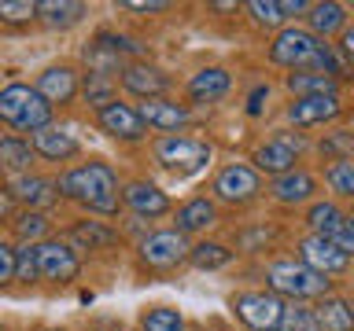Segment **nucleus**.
<instances>
[{
  "label": "nucleus",
  "mask_w": 354,
  "mask_h": 331,
  "mask_svg": "<svg viewBox=\"0 0 354 331\" xmlns=\"http://www.w3.org/2000/svg\"><path fill=\"white\" fill-rule=\"evenodd\" d=\"M55 188H59V195L77 199V203H85L88 210H96V214H115L118 210V177L104 162L77 166V170H71Z\"/></svg>",
  "instance_id": "f03ea898"
},
{
  "label": "nucleus",
  "mask_w": 354,
  "mask_h": 331,
  "mask_svg": "<svg viewBox=\"0 0 354 331\" xmlns=\"http://www.w3.org/2000/svg\"><path fill=\"white\" fill-rule=\"evenodd\" d=\"M299 261L306 265V269H314L321 276H332V272H343L347 269V254L336 250L325 236H306L303 243H299Z\"/></svg>",
  "instance_id": "6e6552de"
},
{
  "label": "nucleus",
  "mask_w": 354,
  "mask_h": 331,
  "mask_svg": "<svg viewBox=\"0 0 354 331\" xmlns=\"http://www.w3.org/2000/svg\"><path fill=\"white\" fill-rule=\"evenodd\" d=\"M325 239H328L336 250H343V254L351 258V250H354V228H351V217H347V214H339V221L325 232Z\"/></svg>",
  "instance_id": "c9c22d12"
},
{
  "label": "nucleus",
  "mask_w": 354,
  "mask_h": 331,
  "mask_svg": "<svg viewBox=\"0 0 354 331\" xmlns=\"http://www.w3.org/2000/svg\"><path fill=\"white\" fill-rule=\"evenodd\" d=\"M281 11H284V19H288V15H299V11H306V4H303V0H284Z\"/></svg>",
  "instance_id": "a18cd8bd"
},
{
  "label": "nucleus",
  "mask_w": 354,
  "mask_h": 331,
  "mask_svg": "<svg viewBox=\"0 0 354 331\" xmlns=\"http://www.w3.org/2000/svg\"><path fill=\"white\" fill-rule=\"evenodd\" d=\"M8 195L19 199V203H26V206H52L55 199H59V188H55V181H48V177L22 173V177L11 181Z\"/></svg>",
  "instance_id": "2eb2a0df"
},
{
  "label": "nucleus",
  "mask_w": 354,
  "mask_h": 331,
  "mask_svg": "<svg viewBox=\"0 0 354 331\" xmlns=\"http://www.w3.org/2000/svg\"><path fill=\"white\" fill-rule=\"evenodd\" d=\"M188 258H192L196 269H221L232 254L221 243H199V247H188Z\"/></svg>",
  "instance_id": "7c9ffc66"
},
{
  "label": "nucleus",
  "mask_w": 354,
  "mask_h": 331,
  "mask_svg": "<svg viewBox=\"0 0 354 331\" xmlns=\"http://www.w3.org/2000/svg\"><path fill=\"white\" fill-rule=\"evenodd\" d=\"M15 280V247L0 239V283H11Z\"/></svg>",
  "instance_id": "79ce46f5"
},
{
  "label": "nucleus",
  "mask_w": 354,
  "mask_h": 331,
  "mask_svg": "<svg viewBox=\"0 0 354 331\" xmlns=\"http://www.w3.org/2000/svg\"><path fill=\"white\" fill-rule=\"evenodd\" d=\"M15 280H22V283H33V280H37V261H33V247L15 250Z\"/></svg>",
  "instance_id": "a19ab883"
},
{
  "label": "nucleus",
  "mask_w": 354,
  "mask_h": 331,
  "mask_svg": "<svg viewBox=\"0 0 354 331\" xmlns=\"http://www.w3.org/2000/svg\"><path fill=\"white\" fill-rule=\"evenodd\" d=\"M137 114L148 129H177L188 121V107L174 103V99H144Z\"/></svg>",
  "instance_id": "dca6fc26"
},
{
  "label": "nucleus",
  "mask_w": 354,
  "mask_h": 331,
  "mask_svg": "<svg viewBox=\"0 0 354 331\" xmlns=\"http://www.w3.org/2000/svg\"><path fill=\"white\" fill-rule=\"evenodd\" d=\"M140 258L148 265H155V269H170V265L188 258V243H185V236L177 228L155 232V236H148L140 243Z\"/></svg>",
  "instance_id": "0eeeda50"
},
{
  "label": "nucleus",
  "mask_w": 354,
  "mask_h": 331,
  "mask_svg": "<svg viewBox=\"0 0 354 331\" xmlns=\"http://www.w3.org/2000/svg\"><path fill=\"white\" fill-rule=\"evenodd\" d=\"M11 203H15V199H11L8 192H0V217H8V214H11Z\"/></svg>",
  "instance_id": "49530a36"
},
{
  "label": "nucleus",
  "mask_w": 354,
  "mask_h": 331,
  "mask_svg": "<svg viewBox=\"0 0 354 331\" xmlns=\"http://www.w3.org/2000/svg\"><path fill=\"white\" fill-rule=\"evenodd\" d=\"M248 11L254 15L259 26H277V22H284V11H281V4H273V0H251Z\"/></svg>",
  "instance_id": "e433bc0d"
},
{
  "label": "nucleus",
  "mask_w": 354,
  "mask_h": 331,
  "mask_svg": "<svg viewBox=\"0 0 354 331\" xmlns=\"http://www.w3.org/2000/svg\"><path fill=\"white\" fill-rule=\"evenodd\" d=\"M266 280H270L273 294H288V298H321L332 291V280L321 276L314 269H306L303 261H273L266 269Z\"/></svg>",
  "instance_id": "7ed1b4c3"
},
{
  "label": "nucleus",
  "mask_w": 354,
  "mask_h": 331,
  "mask_svg": "<svg viewBox=\"0 0 354 331\" xmlns=\"http://www.w3.org/2000/svg\"><path fill=\"white\" fill-rule=\"evenodd\" d=\"M15 232H19V239H41L44 232H48V221H44L41 214H22L19 221H15Z\"/></svg>",
  "instance_id": "58836bf2"
},
{
  "label": "nucleus",
  "mask_w": 354,
  "mask_h": 331,
  "mask_svg": "<svg viewBox=\"0 0 354 331\" xmlns=\"http://www.w3.org/2000/svg\"><path fill=\"white\" fill-rule=\"evenodd\" d=\"M33 15H37V4H33V0H19V4L4 0V4H0V19L4 22H26Z\"/></svg>",
  "instance_id": "ea45409f"
},
{
  "label": "nucleus",
  "mask_w": 354,
  "mask_h": 331,
  "mask_svg": "<svg viewBox=\"0 0 354 331\" xmlns=\"http://www.w3.org/2000/svg\"><path fill=\"white\" fill-rule=\"evenodd\" d=\"M343 110L339 96H303L288 107V118L295 126H321V121H332Z\"/></svg>",
  "instance_id": "ddd939ff"
},
{
  "label": "nucleus",
  "mask_w": 354,
  "mask_h": 331,
  "mask_svg": "<svg viewBox=\"0 0 354 331\" xmlns=\"http://www.w3.org/2000/svg\"><path fill=\"white\" fill-rule=\"evenodd\" d=\"M218 221V210L210 199H192V203H185L181 210H177V232H199V228H207V225H214Z\"/></svg>",
  "instance_id": "412c9836"
},
{
  "label": "nucleus",
  "mask_w": 354,
  "mask_h": 331,
  "mask_svg": "<svg viewBox=\"0 0 354 331\" xmlns=\"http://www.w3.org/2000/svg\"><path fill=\"white\" fill-rule=\"evenodd\" d=\"M270 59L292 70H314V74H328L336 77L343 70V59H336L332 44H325L321 37H314L310 30H281L270 48Z\"/></svg>",
  "instance_id": "f257e3e1"
},
{
  "label": "nucleus",
  "mask_w": 354,
  "mask_h": 331,
  "mask_svg": "<svg viewBox=\"0 0 354 331\" xmlns=\"http://www.w3.org/2000/svg\"><path fill=\"white\" fill-rule=\"evenodd\" d=\"M44 103H71V99L77 96V74L71 70V66H48L41 77H37V88H33Z\"/></svg>",
  "instance_id": "9b49d317"
},
{
  "label": "nucleus",
  "mask_w": 354,
  "mask_h": 331,
  "mask_svg": "<svg viewBox=\"0 0 354 331\" xmlns=\"http://www.w3.org/2000/svg\"><path fill=\"white\" fill-rule=\"evenodd\" d=\"M52 121V107L44 103V99L33 92L30 96V103H26V110H22V118H19V126L15 129H22V132H37V129H44Z\"/></svg>",
  "instance_id": "c756f323"
},
{
  "label": "nucleus",
  "mask_w": 354,
  "mask_h": 331,
  "mask_svg": "<svg viewBox=\"0 0 354 331\" xmlns=\"http://www.w3.org/2000/svg\"><path fill=\"white\" fill-rule=\"evenodd\" d=\"M66 236H71L77 247H85V250H100V247H111V243L118 239V232L107 228V225H100V221H77Z\"/></svg>",
  "instance_id": "5701e85b"
},
{
  "label": "nucleus",
  "mask_w": 354,
  "mask_h": 331,
  "mask_svg": "<svg viewBox=\"0 0 354 331\" xmlns=\"http://www.w3.org/2000/svg\"><path fill=\"white\" fill-rule=\"evenodd\" d=\"M126 206L137 217H162L170 210V199H166L162 188H155L151 181H133L126 188Z\"/></svg>",
  "instance_id": "4468645a"
},
{
  "label": "nucleus",
  "mask_w": 354,
  "mask_h": 331,
  "mask_svg": "<svg viewBox=\"0 0 354 331\" xmlns=\"http://www.w3.org/2000/svg\"><path fill=\"white\" fill-rule=\"evenodd\" d=\"M325 181H328V188L336 195H354V162L351 159L332 162L328 170H325Z\"/></svg>",
  "instance_id": "473e14b6"
},
{
  "label": "nucleus",
  "mask_w": 354,
  "mask_h": 331,
  "mask_svg": "<svg viewBox=\"0 0 354 331\" xmlns=\"http://www.w3.org/2000/svg\"><path fill=\"white\" fill-rule=\"evenodd\" d=\"M232 309H236V317L251 331H273L281 324L284 302L277 294H266V291H243V294L232 298Z\"/></svg>",
  "instance_id": "39448f33"
},
{
  "label": "nucleus",
  "mask_w": 354,
  "mask_h": 331,
  "mask_svg": "<svg viewBox=\"0 0 354 331\" xmlns=\"http://www.w3.org/2000/svg\"><path fill=\"white\" fill-rule=\"evenodd\" d=\"M310 11V26H314V37L325 41L328 33H336L347 26V8L343 4H314V8H306Z\"/></svg>",
  "instance_id": "393cba45"
},
{
  "label": "nucleus",
  "mask_w": 354,
  "mask_h": 331,
  "mask_svg": "<svg viewBox=\"0 0 354 331\" xmlns=\"http://www.w3.org/2000/svg\"><path fill=\"white\" fill-rule=\"evenodd\" d=\"M33 151L44 154V159H71V154H77V140L63 129L44 126L33 132Z\"/></svg>",
  "instance_id": "6ab92c4d"
},
{
  "label": "nucleus",
  "mask_w": 354,
  "mask_h": 331,
  "mask_svg": "<svg viewBox=\"0 0 354 331\" xmlns=\"http://www.w3.org/2000/svg\"><path fill=\"white\" fill-rule=\"evenodd\" d=\"M122 85H126V92L140 96V99H162V92L170 88V77L148 63H129V66H122Z\"/></svg>",
  "instance_id": "9d476101"
},
{
  "label": "nucleus",
  "mask_w": 354,
  "mask_h": 331,
  "mask_svg": "<svg viewBox=\"0 0 354 331\" xmlns=\"http://www.w3.org/2000/svg\"><path fill=\"white\" fill-rule=\"evenodd\" d=\"M295 151L299 148H292V143H284L281 137L277 140H270V143H262L259 151H254V166L259 170H266V173H292L295 170Z\"/></svg>",
  "instance_id": "f3484780"
},
{
  "label": "nucleus",
  "mask_w": 354,
  "mask_h": 331,
  "mask_svg": "<svg viewBox=\"0 0 354 331\" xmlns=\"http://www.w3.org/2000/svg\"><path fill=\"white\" fill-rule=\"evenodd\" d=\"M232 85V77L221 70V66H207V70L192 74V81H188V96L192 99H218L225 96Z\"/></svg>",
  "instance_id": "aec40b11"
},
{
  "label": "nucleus",
  "mask_w": 354,
  "mask_h": 331,
  "mask_svg": "<svg viewBox=\"0 0 354 331\" xmlns=\"http://www.w3.org/2000/svg\"><path fill=\"white\" fill-rule=\"evenodd\" d=\"M33 261H37V276H44V280H55V283H63V280H74L77 276V254L66 247V243H41V247H33Z\"/></svg>",
  "instance_id": "423d86ee"
},
{
  "label": "nucleus",
  "mask_w": 354,
  "mask_h": 331,
  "mask_svg": "<svg viewBox=\"0 0 354 331\" xmlns=\"http://www.w3.org/2000/svg\"><path fill=\"white\" fill-rule=\"evenodd\" d=\"M30 96H33L30 85H8L4 92H0V121L19 126V118H22V110H26Z\"/></svg>",
  "instance_id": "cd10ccee"
},
{
  "label": "nucleus",
  "mask_w": 354,
  "mask_h": 331,
  "mask_svg": "<svg viewBox=\"0 0 354 331\" xmlns=\"http://www.w3.org/2000/svg\"><path fill=\"white\" fill-rule=\"evenodd\" d=\"M85 96H88V103H96V107L115 103V81H111V74L88 70V77H85Z\"/></svg>",
  "instance_id": "2f4dec72"
},
{
  "label": "nucleus",
  "mask_w": 354,
  "mask_h": 331,
  "mask_svg": "<svg viewBox=\"0 0 354 331\" xmlns=\"http://www.w3.org/2000/svg\"><path fill=\"white\" fill-rule=\"evenodd\" d=\"M288 88H292L299 99H303V96H336L339 81H336V77H328V74L306 70V74H292V77H288Z\"/></svg>",
  "instance_id": "a878e982"
},
{
  "label": "nucleus",
  "mask_w": 354,
  "mask_h": 331,
  "mask_svg": "<svg viewBox=\"0 0 354 331\" xmlns=\"http://www.w3.org/2000/svg\"><path fill=\"white\" fill-rule=\"evenodd\" d=\"M339 48H343V55H351V52H354V33H351V30L343 33V44H339Z\"/></svg>",
  "instance_id": "de8ad7c7"
},
{
  "label": "nucleus",
  "mask_w": 354,
  "mask_h": 331,
  "mask_svg": "<svg viewBox=\"0 0 354 331\" xmlns=\"http://www.w3.org/2000/svg\"><path fill=\"white\" fill-rule=\"evenodd\" d=\"M339 221V206L336 203H314L306 214V225L314 228V236H325V232Z\"/></svg>",
  "instance_id": "f704fd0d"
},
{
  "label": "nucleus",
  "mask_w": 354,
  "mask_h": 331,
  "mask_svg": "<svg viewBox=\"0 0 354 331\" xmlns=\"http://www.w3.org/2000/svg\"><path fill=\"white\" fill-rule=\"evenodd\" d=\"M140 328H144V331H185V320H181V313H177V309H170V305H155V309H148V313H144Z\"/></svg>",
  "instance_id": "c85d7f7f"
},
{
  "label": "nucleus",
  "mask_w": 354,
  "mask_h": 331,
  "mask_svg": "<svg viewBox=\"0 0 354 331\" xmlns=\"http://www.w3.org/2000/svg\"><path fill=\"white\" fill-rule=\"evenodd\" d=\"M214 192H218V199H225V203H248V199H254V192H259V173H254L251 166H240V162L225 166L214 181Z\"/></svg>",
  "instance_id": "1a4fd4ad"
},
{
  "label": "nucleus",
  "mask_w": 354,
  "mask_h": 331,
  "mask_svg": "<svg viewBox=\"0 0 354 331\" xmlns=\"http://www.w3.org/2000/svg\"><path fill=\"white\" fill-rule=\"evenodd\" d=\"M126 8L129 11H162L166 4L162 0H126Z\"/></svg>",
  "instance_id": "c03bdc74"
},
{
  "label": "nucleus",
  "mask_w": 354,
  "mask_h": 331,
  "mask_svg": "<svg viewBox=\"0 0 354 331\" xmlns=\"http://www.w3.org/2000/svg\"><path fill=\"white\" fill-rule=\"evenodd\" d=\"M155 159H159L166 170L196 173L210 162V143L192 140V137H166V140H159V148H155Z\"/></svg>",
  "instance_id": "20e7f679"
},
{
  "label": "nucleus",
  "mask_w": 354,
  "mask_h": 331,
  "mask_svg": "<svg viewBox=\"0 0 354 331\" xmlns=\"http://www.w3.org/2000/svg\"><path fill=\"white\" fill-rule=\"evenodd\" d=\"M351 148H354V140H351V132L347 129H336L332 137H325V143H321V151L332 154V159H351Z\"/></svg>",
  "instance_id": "4c0bfd02"
},
{
  "label": "nucleus",
  "mask_w": 354,
  "mask_h": 331,
  "mask_svg": "<svg viewBox=\"0 0 354 331\" xmlns=\"http://www.w3.org/2000/svg\"><path fill=\"white\" fill-rule=\"evenodd\" d=\"M30 166H33V148L26 140H19V137L0 140V170L22 177V173H30Z\"/></svg>",
  "instance_id": "4be33fe9"
},
{
  "label": "nucleus",
  "mask_w": 354,
  "mask_h": 331,
  "mask_svg": "<svg viewBox=\"0 0 354 331\" xmlns=\"http://www.w3.org/2000/svg\"><path fill=\"white\" fill-rule=\"evenodd\" d=\"M266 96H270V88H266V85H259V88H254V92H251V99H248V114H259V110H262V99Z\"/></svg>",
  "instance_id": "37998d69"
},
{
  "label": "nucleus",
  "mask_w": 354,
  "mask_h": 331,
  "mask_svg": "<svg viewBox=\"0 0 354 331\" xmlns=\"http://www.w3.org/2000/svg\"><path fill=\"white\" fill-rule=\"evenodd\" d=\"M277 328H281V331H321L314 309H306V305H284L281 324H277Z\"/></svg>",
  "instance_id": "72a5a7b5"
},
{
  "label": "nucleus",
  "mask_w": 354,
  "mask_h": 331,
  "mask_svg": "<svg viewBox=\"0 0 354 331\" xmlns=\"http://www.w3.org/2000/svg\"><path fill=\"white\" fill-rule=\"evenodd\" d=\"M100 126H104L111 137H118V140H140L144 132H148V126L140 121V114L133 107H126V103L100 107Z\"/></svg>",
  "instance_id": "f8f14e48"
},
{
  "label": "nucleus",
  "mask_w": 354,
  "mask_h": 331,
  "mask_svg": "<svg viewBox=\"0 0 354 331\" xmlns=\"http://www.w3.org/2000/svg\"><path fill=\"white\" fill-rule=\"evenodd\" d=\"M37 15L48 26H74L85 15V4H77V0H44V4H37Z\"/></svg>",
  "instance_id": "bb28decb"
},
{
  "label": "nucleus",
  "mask_w": 354,
  "mask_h": 331,
  "mask_svg": "<svg viewBox=\"0 0 354 331\" xmlns=\"http://www.w3.org/2000/svg\"><path fill=\"white\" fill-rule=\"evenodd\" d=\"M314 317H317V328H325V331H351L354 328L351 305L343 302V298H328L325 294V302L314 309Z\"/></svg>",
  "instance_id": "b1692460"
},
{
  "label": "nucleus",
  "mask_w": 354,
  "mask_h": 331,
  "mask_svg": "<svg viewBox=\"0 0 354 331\" xmlns=\"http://www.w3.org/2000/svg\"><path fill=\"white\" fill-rule=\"evenodd\" d=\"M317 192V181L310 173H303V170H292V173H281L273 181V195L281 199V203H288V206H295V203H306L310 195Z\"/></svg>",
  "instance_id": "a211bd4d"
}]
</instances>
